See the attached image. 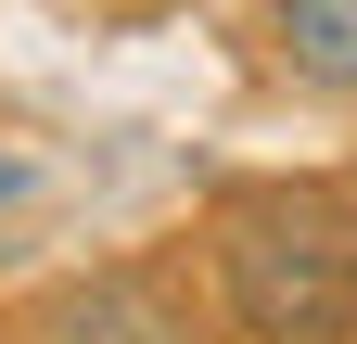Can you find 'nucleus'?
I'll return each instance as SVG.
<instances>
[{
    "label": "nucleus",
    "instance_id": "20e7f679",
    "mask_svg": "<svg viewBox=\"0 0 357 344\" xmlns=\"http://www.w3.org/2000/svg\"><path fill=\"white\" fill-rule=\"evenodd\" d=\"M13 191H26V153H0V204H13Z\"/></svg>",
    "mask_w": 357,
    "mask_h": 344
},
{
    "label": "nucleus",
    "instance_id": "f03ea898",
    "mask_svg": "<svg viewBox=\"0 0 357 344\" xmlns=\"http://www.w3.org/2000/svg\"><path fill=\"white\" fill-rule=\"evenodd\" d=\"M38 344H192V319H178L153 281L89 268V281H64L52 306H38Z\"/></svg>",
    "mask_w": 357,
    "mask_h": 344
},
{
    "label": "nucleus",
    "instance_id": "f257e3e1",
    "mask_svg": "<svg viewBox=\"0 0 357 344\" xmlns=\"http://www.w3.org/2000/svg\"><path fill=\"white\" fill-rule=\"evenodd\" d=\"M204 268H217V306L255 344H332V331H357V191H319V179L230 191L204 217Z\"/></svg>",
    "mask_w": 357,
    "mask_h": 344
},
{
    "label": "nucleus",
    "instance_id": "7ed1b4c3",
    "mask_svg": "<svg viewBox=\"0 0 357 344\" xmlns=\"http://www.w3.org/2000/svg\"><path fill=\"white\" fill-rule=\"evenodd\" d=\"M268 52L306 90H357V0H268Z\"/></svg>",
    "mask_w": 357,
    "mask_h": 344
}]
</instances>
